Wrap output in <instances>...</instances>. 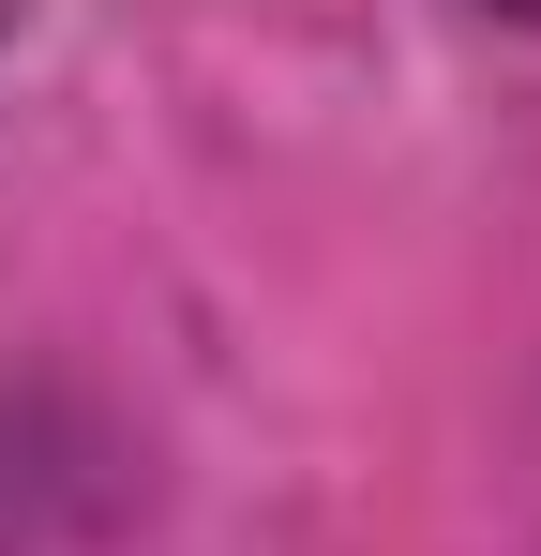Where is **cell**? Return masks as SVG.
I'll return each instance as SVG.
<instances>
[{"instance_id":"6da1fadb","label":"cell","mask_w":541,"mask_h":556,"mask_svg":"<svg viewBox=\"0 0 541 556\" xmlns=\"http://www.w3.org/2000/svg\"><path fill=\"white\" fill-rule=\"evenodd\" d=\"M0 15H15V0H0Z\"/></svg>"}]
</instances>
